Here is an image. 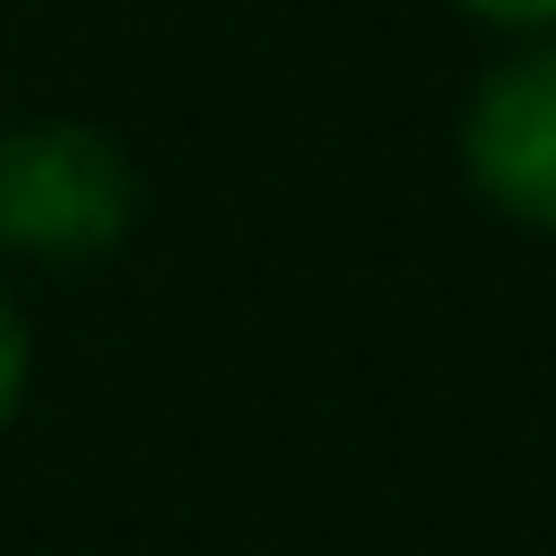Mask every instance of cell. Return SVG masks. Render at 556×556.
<instances>
[{
	"label": "cell",
	"mask_w": 556,
	"mask_h": 556,
	"mask_svg": "<svg viewBox=\"0 0 556 556\" xmlns=\"http://www.w3.org/2000/svg\"><path fill=\"white\" fill-rule=\"evenodd\" d=\"M139 223V167L93 121H20L0 130V251L38 269H84Z\"/></svg>",
	"instance_id": "obj_1"
},
{
	"label": "cell",
	"mask_w": 556,
	"mask_h": 556,
	"mask_svg": "<svg viewBox=\"0 0 556 556\" xmlns=\"http://www.w3.org/2000/svg\"><path fill=\"white\" fill-rule=\"evenodd\" d=\"M20 399H28V316H20V298L0 288V427L20 417Z\"/></svg>",
	"instance_id": "obj_3"
},
{
	"label": "cell",
	"mask_w": 556,
	"mask_h": 556,
	"mask_svg": "<svg viewBox=\"0 0 556 556\" xmlns=\"http://www.w3.org/2000/svg\"><path fill=\"white\" fill-rule=\"evenodd\" d=\"M464 177L529 232H556V28L519 38L464 102Z\"/></svg>",
	"instance_id": "obj_2"
},
{
	"label": "cell",
	"mask_w": 556,
	"mask_h": 556,
	"mask_svg": "<svg viewBox=\"0 0 556 556\" xmlns=\"http://www.w3.org/2000/svg\"><path fill=\"white\" fill-rule=\"evenodd\" d=\"M482 28H510V38H538V28H556V0H464Z\"/></svg>",
	"instance_id": "obj_4"
}]
</instances>
